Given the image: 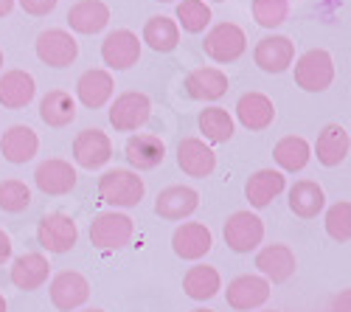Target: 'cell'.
I'll return each mask as SVG.
<instances>
[{"instance_id":"cell-43","label":"cell","mask_w":351,"mask_h":312,"mask_svg":"<svg viewBox=\"0 0 351 312\" xmlns=\"http://www.w3.org/2000/svg\"><path fill=\"white\" fill-rule=\"evenodd\" d=\"M0 312H6V298H3V293H0Z\"/></svg>"},{"instance_id":"cell-22","label":"cell","mask_w":351,"mask_h":312,"mask_svg":"<svg viewBox=\"0 0 351 312\" xmlns=\"http://www.w3.org/2000/svg\"><path fill=\"white\" fill-rule=\"evenodd\" d=\"M51 276V262L48 256H43V253H23V256H17L12 262V285L23 293H32V290H40L45 281Z\"/></svg>"},{"instance_id":"cell-25","label":"cell","mask_w":351,"mask_h":312,"mask_svg":"<svg viewBox=\"0 0 351 312\" xmlns=\"http://www.w3.org/2000/svg\"><path fill=\"white\" fill-rule=\"evenodd\" d=\"M0 152H3V158L14 166H23L28 160H34V155L40 152V138L32 127L25 124H14L3 132V138H0Z\"/></svg>"},{"instance_id":"cell-30","label":"cell","mask_w":351,"mask_h":312,"mask_svg":"<svg viewBox=\"0 0 351 312\" xmlns=\"http://www.w3.org/2000/svg\"><path fill=\"white\" fill-rule=\"evenodd\" d=\"M222 290V276L211 265H194L183 276V293L194 301H211Z\"/></svg>"},{"instance_id":"cell-44","label":"cell","mask_w":351,"mask_h":312,"mask_svg":"<svg viewBox=\"0 0 351 312\" xmlns=\"http://www.w3.org/2000/svg\"><path fill=\"white\" fill-rule=\"evenodd\" d=\"M82 312H104V309H99V307H90V309H82Z\"/></svg>"},{"instance_id":"cell-42","label":"cell","mask_w":351,"mask_h":312,"mask_svg":"<svg viewBox=\"0 0 351 312\" xmlns=\"http://www.w3.org/2000/svg\"><path fill=\"white\" fill-rule=\"evenodd\" d=\"M14 3H17V0H0V17H6V14H12Z\"/></svg>"},{"instance_id":"cell-34","label":"cell","mask_w":351,"mask_h":312,"mask_svg":"<svg viewBox=\"0 0 351 312\" xmlns=\"http://www.w3.org/2000/svg\"><path fill=\"white\" fill-rule=\"evenodd\" d=\"M143 43L149 45L152 51H158V53H169V51H174L180 45V28L166 14L149 17L146 25H143Z\"/></svg>"},{"instance_id":"cell-4","label":"cell","mask_w":351,"mask_h":312,"mask_svg":"<svg viewBox=\"0 0 351 312\" xmlns=\"http://www.w3.org/2000/svg\"><path fill=\"white\" fill-rule=\"evenodd\" d=\"M222 237L233 253H250L265 239V219L253 211H233L225 219Z\"/></svg>"},{"instance_id":"cell-2","label":"cell","mask_w":351,"mask_h":312,"mask_svg":"<svg viewBox=\"0 0 351 312\" xmlns=\"http://www.w3.org/2000/svg\"><path fill=\"white\" fill-rule=\"evenodd\" d=\"M135 222L121 211H101L90 222V245L99 250H121L132 242Z\"/></svg>"},{"instance_id":"cell-27","label":"cell","mask_w":351,"mask_h":312,"mask_svg":"<svg viewBox=\"0 0 351 312\" xmlns=\"http://www.w3.org/2000/svg\"><path fill=\"white\" fill-rule=\"evenodd\" d=\"M348 149H351V138H348V130L340 127V124H326L320 130L317 141H315V158L320 166H340L346 158H348Z\"/></svg>"},{"instance_id":"cell-48","label":"cell","mask_w":351,"mask_h":312,"mask_svg":"<svg viewBox=\"0 0 351 312\" xmlns=\"http://www.w3.org/2000/svg\"><path fill=\"white\" fill-rule=\"evenodd\" d=\"M214 3H225V0H214Z\"/></svg>"},{"instance_id":"cell-15","label":"cell","mask_w":351,"mask_h":312,"mask_svg":"<svg viewBox=\"0 0 351 312\" xmlns=\"http://www.w3.org/2000/svg\"><path fill=\"white\" fill-rule=\"evenodd\" d=\"M253 60L265 73H284V71H289L292 62H295V43L284 34L261 37L256 43Z\"/></svg>"},{"instance_id":"cell-19","label":"cell","mask_w":351,"mask_h":312,"mask_svg":"<svg viewBox=\"0 0 351 312\" xmlns=\"http://www.w3.org/2000/svg\"><path fill=\"white\" fill-rule=\"evenodd\" d=\"M178 166L189 178H211L217 169V155L202 138H183L178 144Z\"/></svg>"},{"instance_id":"cell-33","label":"cell","mask_w":351,"mask_h":312,"mask_svg":"<svg viewBox=\"0 0 351 312\" xmlns=\"http://www.w3.org/2000/svg\"><path fill=\"white\" fill-rule=\"evenodd\" d=\"M309 158H312V147L301 135H284L273 147V160L278 163L281 172H301V169H306Z\"/></svg>"},{"instance_id":"cell-20","label":"cell","mask_w":351,"mask_h":312,"mask_svg":"<svg viewBox=\"0 0 351 312\" xmlns=\"http://www.w3.org/2000/svg\"><path fill=\"white\" fill-rule=\"evenodd\" d=\"M186 93L194 99V101H217L228 93L230 82H228V73H222L219 68H211V65H202V68H194L186 82H183Z\"/></svg>"},{"instance_id":"cell-32","label":"cell","mask_w":351,"mask_h":312,"mask_svg":"<svg viewBox=\"0 0 351 312\" xmlns=\"http://www.w3.org/2000/svg\"><path fill=\"white\" fill-rule=\"evenodd\" d=\"M197 127H199L202 141H206L208 147L211 144H228L233 138V132H237V121H233V116L225 107H206L199 112Z\"/></svg>"},{"instance_id":"cell-47","label":"cell","mask_w":351,"mask_h":312,"mask_svg":"<svg viewBox=\"0 0 351 312\" xmlns=\"http://www.w3.org/2000/svg\"><path fill=\"white\" fill-rule=\"evenodd\" d=\"M158 3H171V0H158Z\"/></svg>"},{"instance_id":"cell-37","label":"cell","mask_w":351,"mask_h":312,"mask_svg":"<svg viewBox=\"0 0 351 312\" xmlns=\"http://www.w3.org/2000/svg\"><path fill=\"white\" fill-rule=\"evenodd\" d=\"M326 234L335 239V242H340V245H346L348 239H351V203L348 200H340V203H335L329 211H326Z\"/></svg>"},{"instance_id":"cell-38","label":"cell","mask_w":351,"mask_h":312,"mask_svg":"<svg viewBox=\"0 0 351 312\" xmlns=\"http://www.w3.org/2000/svg\"><path fill=\"white\" fill-rule=\"evenodd\" d=\"M289 17V0H253V20L261 28H278Z\"/></svg>"},{"instance_id":"cell-13","label":"cell","mask_w":351,"mask_h":312,"mask_svg":"<svg viewBox=\"0 0 351 312\" xmlns=\"http://www.w3.org/2000/svg\"><path fill=\"white\" fill-rule=\"evenodd\" d=\"M214 248V234L202 222H183L171 234V250L186 262H199Z\"/></svg>"},{"instance_id":"cell-18","label":"cell","mask_w":351,"mask_h":312,"mask_svg":"<svg viewBox=\"0 0 351 312\" xmlns=\"http://www.w3.org/2000/svg\"><path fill=\"white\" fill-rule=\"evenodd\" d=\"M199 208V194L191 186H166L155 197V214L169 222H180Z\"/></svg>"},{"instance_id":"cell-39","label":"cell","mask_w":351,"mask_h":312,"mask_svg":"<svg viewBox=\"0 0 351 312\" xmlns=\"http://www.w3.org/2000/svg\"><path fill=\"white\" fill-rule=\"evenodd\" d=\"M17 3L23 6L25 14H32V17H45V14H51V12L56 9V3H60V0H17Z\"/></svg>"},{"instance_id":"cell-14","label":"cell","mask_w":351,"mask_h":312,"mask_svg":"<svg viewBox=\"0 0 351 312\" xmlns=\"http://www.w3.org/2000/svg\"><path fill=\"white\" fill-rule=\"evenodd\" d=\"M112 158V141L107 132H101L99 127L93 130H82L76 138H73V160L82 166V169H101L107 166Z\"/></svg>"},{"instance_id":"cell-40","label":"cell","mask_w":351,"mask_h":312,"mask_svg":"<svg viewBox=\"0 0 351 312\" xmlns=\"http://www.w3.org/2000/svg\"><path fill=\"white\" fill-rule=\"evenodd\" d=\"M329 312H351V290H340V293L332 298Z\"/></svg>"},{"instance_id":"cell-8","label":"cell","mask_w":351,"mask_h":312,"mask_svg":"<svg viewBox=\"0 0 351 312\" xmlns=\"http://www.w3.org/2000/svg\"><path fill=\"white\" fill-rule=\"evenodd\" d=\"M256 267H258V276L267 278L270 285H284V281H289L298 270L295 250L284 242L265 245L256 253Z\"/></svg>"},{"instance_id":"cell-35","label":"cell","mask_w":351,"mask_h":312,"mask_svg":"<svg viewBox=\"0 0 351 312\" xmlns=\"http://www.w3.org/2000/svg\"><path fill=\"white\" fill-rule=\"evenodd\" d=\"M174 17H178L174 20L178 28H183L189 34H199V32H206L208 23H211V6L206 0H180Z\"/></svg>"},{"instance_id":"cell-1","label":"cell","mask_w":351,"mask_h":312,"mask_svg":"<svg viewBox=\"0 0 351 312\" xmlns=\"http://www.w3.org/2000/svg\"><path fill=\"white\" fill-rule=\"evenodd\" d=\"M146 194L143 178L132 169H110L99 178V197L112 208H135Z\"/></svg>"},{"instance_id":"cell-23","label":"cell","mask_w":351,"mask_h":312,"mask_svg":"<svg viewBox=\"0 0 351 312\" xmlns=\"http://www.w3.org/2000/svg\"><path fill=\"white\" fill-rule=\"evenodd\" d=\"M37 96V82L28 71H6L0 73V104L6 110H23L34 101Z\"/></svg>"},{"instance_id":"cell-26","label":"cell","mask_w":351,"mask_h":312,"mask_svg":"<svg viewBox=\"0 0 351 312\" xmlns=\"http://www.w3.org/2000/svg\"><path fill=\"white\" fill-rule=\"evenodd\" d=\"M284 189H287L284 172H278V169H258L245 183V197L250 208H267Z\"/></svg>"},{"instance_id":"cell-29","label":"cell","mask_w":351,"mask_h":312,"mask_svg":"<svg viewBox=\"0 0 351 312\" xmlns=\"http://www.w3.org/2000/svg\"><path fill=\"white\" fill-rule=\"evenodd\" d=\"M40 119L53 127V130H62L71 127L76 121V101L68 91H48L40 99Z\"/></svg>"},{"instance_id":"cell-11","label":"cell","mask_w":351,"mask_h":312,"mask_svg":"<svg viewBox=\"0 0 351 312\" xmlns=\"http://www.w3.org/2000/svg\"><path fill=\"white\" fill-rule=\"evenodd\" d=\"M37 242L48 253H68L79 242V228L68 214H45L37 222Z\"/></svg>"},{"instance_id":"cell-3","label":"cell","mask_w":351,"mask_h":312,"mask_svg":"<svg viewBox=\"0 0 351 312\" xmlns=\"http://www.w3.org/2000/svg\"><path fill=\"white\" fill-rule=\"evenodd\" d=\"M335 82V60L326 48H312L298 56L295 62V84L306 93H324Z\"/></svg>"},{"instance_id":"cell-10","label":"cell","mask_w":351,"mask_h":312,"mask_svg":"<svg viewBox=\"0 0 351 312\" xmlns=\"http://www.w3.org/2000/svg\"><path fill=\"white\" fill-rule=\"evenodd\" d=\"M141 60V40L130 28H115L101 43V62L110 71H130Z\"/></svg>"},{"instance_id":"cell-31","label":"cell","mask_w":351,"mask_h":312,"mask_svg":"<svg viewBox=\"0 0 351 312\" xmlns=\"http://www.w3.org/2000/svg\"><path fill=\"white\" fill-rule=\"evenodd\" d=\"M326 206V194L315 180H298L289 189V211L301 219H315Z\"/></svg>"},{"instance_id":"cell-16","label":"cell","mask_w":351,"mask_h":312,"mask_svg":"<svg viewBox=\"0 0 351 312\" xmlns=\"http://www.w3.org/2000/svg\"><path fill=\"white\" fill-rule=\"evenodd\" d=\"M124 158L132 166V172H149V169H158L166 160V144L160 141V135L138 132L127 138Z\"/></svg>"},{"instance_id":"cell-17","label":"cell","mask_w":351,"mask_h":312,"mask_svg":"<svg viewBox=\"0 0 351 312\" xmlns=\"http://www.w3.org/2000/svg\"><path fill=\"white\" fill-rule=\"evenodd\" d=\"M76 169L62 158H48L34 169V183L43 194L62 197L76 189Z\"/></svg>"},{"instance_id":"cell-7","label":"cell","mask_w":351,"mask_h":312,"mask_svg":"<svg viewBox=\"0 0 351 312\" xmlns=\"http://www.w3.org/2000/svg\"><path fill=\"white\" fill-rule=\"evenodd\" d=\"M34 51L40 56V62H45L51 68H68L79 56V43L65 28H48V32H40Z\"/></svg>"},{"instance_id":"cell-24","label":"cell","mask_w":351,"mask_h":312,"mask_svg":"<svg viewBox=\"0 0 351 312\" xmlns=\"http://www.w3.org/2000/svg\"><path fill=\"white\" fill-rule=\"evenodd\" d=\"M115 93V79L110 71L104 68H90V71H84L76 82V96L84 107H90V110H99L104 107Z\"/></svg>"},{"instance_id":"cell-12","label":"cell","mask_w":351,"mask_h":312,"mask_svg":"<svg viewBox=\"0 0 351 312\" xmlns=\"http://www.w3.org/2000/svg\"><path fill=\"white\" fill-rule=\"evenodd\" d=\"M48 293H51V304L60 312H73L90 298V281L76 270H62L51 278Z\"/></svg>"},{"instance_id":"cell-36","label":"cell","mask_w":351,"mask_h":312,"mask_svg":"<svg viewBox=\"0 0 351 312\" xmlns=\"http://www.w3.org/2000/svg\"><path fill=\"white\" fill-rule=\"evenodd\" d=\"M32 206V189H28L23 180L9 178L0 183V211L6 214H20Z\"/></svg>"},{"instance_id":"cell-6","label":"cell","mask_w":351,"mask_h":312,"mask_svg":"<svg viewBox=\"0 0 351 312\" xmlns=\"http://www.w3.org/2000/svg\"><path fill=\"white\" fill-rule=\"evenodd\" d=\"M202 48H206V53L214 62L228 65V62H237L239 56L247 51V37L237 23H219L206 34Z\"/></svg>"},{"instance_id":"cell-9","label":"cell","mask_w":351,"mask_h":312,"mask_svg":"<svg viewBox=\"0 0 351 312\" xmlns=\"http://www.w3.org/2000/svg\"><path fill=\"white\" fill-rule=\"evenodd\" d=\"M270 298V281L261 278L258 273H245V276H237L228 285L225 290V301L230 309L237 312H250V309H258L265 307Z\"/></svg>"},{"instance_id":"cell-28","label":"cell","mask_w":351,"mask_h":312,"mask_svg":"<svg viewBox=\"0 0 351 312\" xmlns=\"http://www.w3.org/2000/svg\"><path fill=\"white\" fill-rule=\"evenodd\" d=\"M68 25L76 34H99L110 25V9L101 0H79L68 12Z\"/></svg>"},{"instance_id":"cell-21","label":"cell","mask_w":351,"mask_h":312,"mask_svg":"<svg viewBox=\"0 0 351 312\" xmlns=\"http://www.w3.org/2000/svg\"><path fill=\"white\" fill-rule=\"evenodd\" d=\"M237 119L245 130L250 132H261L267 130L273 121H276V104L270 96L258 93V91H250L245 96H239L237 101Z\"/></svg>"},{"instance_id":"cell-5","label":"cell","mask_w":351,"mask_h":312,"mask_svg":"<svg viewBox=\"0 0 351 312\" xmlns=\"http://www.w3.org/2000/svg\"><path fill=\"white\" fill-rule=\"evenodd\" d=\"M149 116H152V101L146 93L138 91L115 96V101L110 104V124L115 127V132H135L149 121Z\"/></svg>"},{"instance_id":"cell-45","label":"cell","mask_w":351,"mask_h":312,"mask_svg":"<svg viewBox=\"0 0 351 312\" xmlns=\"http://www.w3.org/2000/svg\"><path fill=\"white\" fill-rule=\"evenodd\" d=\"M191 312H214V309H206V307H199V309H191Z\"/></svg>"},{"instance_id":"cell-41","label":"cell","mask_w":351,"mask_h":312,"mask_svg":"<svg viewBox=\"0 0 351 312\" xmlns=\"http://www.w3.org/2000/svg\"><path fill=\"white\" fill-rule=\"evenodd\" d=\"M12 259V237L0 228V265H6Z\"/></svg>"},{"instance_id":"cell-49","label":"cell","mask_w":351,"mask_h":312,"mask_svg":"<svg viewBox=\"0 0 351 312\" xmlns=\"http://www.w3.org/2000/svg\"><path fill=\"white\" fill-rule=\"evenodd\" d=\"M267 312H278V309H267Z\"/></svg>"},{"instance_id":"cell-46","label":"cell","mask_w":351,"mask_h":312,"mask_svg":"<svg viewBox=\"0 0 351 312\" xmlns=\"http://www.w3.org/2000/svg\"><path fill=\"white\" fill-rule=\"evenodd\" d=\"M0 71H3V48H0Z\"/></svg>"}]
</instances>
